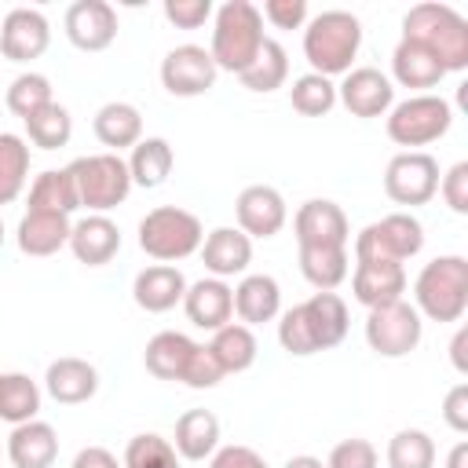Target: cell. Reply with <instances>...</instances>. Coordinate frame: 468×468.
<instances>
[{
    "instance_id": "obj_1",
    "label": "cell",
    "mask_w": 468,
    "mask_h": 468,
    "mask_svg": "<svg viewBox=\"0 0 468 468\" xmlns=\"http://www.w3.org/2000/svg\"><path fill=\"white\" fill-rule=\"evenodd\" d=\"M278 318H282L278 322V344L296 358L336 347L351 325V314H347V303L340 292H314L303 303L282 311Z\"/></svg>"
},
{
    "instance_id": "obj_2",
    "label": "cell",
    "mask_w": 468,
    "mask_h": 468,
    "mask_svg": "<svg viewBox=\"0 0 468 468\" xmlns=\"http://www.w3.org/2000/svg\"><path fill=\"white\" fill-rule=\"evenodd\" d=\"M402 40H413L424 51H431L446 73L468 69V18L450 4H413L402 15Z\"/></svg>"
},
{
    "instance_id": "obj_3",
    "label": "cell",
    "mask_w": 468,
    "mask_h": 468,
    "mask_svg": "<svg viewBox=\"0 0 468 468\" xmlns=\"http://www.w3.org/2000/svg\"><path fill=\"white\" fill-rule=\"evenodd\" d=\"M362 48V22L351 11H322L314 18H307L303 26V58L311 62V73L322 77H340L351 69V62L358 58Z\"/></svg>"
},
{
    "instance_id": "obj_4",
    "label": "cell",
    "mask_w": 468,
    "mask_h": 468,
    "mask_svg": "<svg viewBox=\"0 0 468 468\" xmlns=\"http://www.w3.org/2000/svg\"><path fill=\"white\" fill-rule=\"evenodd\" d=\"M267 33H263V15L256 4L249 0H227L212 11V44L208 55L216 62V69L227 73H241L256 51L263 48Z\"/></svg>"
},
{
    "instance_id": "obj_5",
    "label": "cell",
    "mask_w": 468,
    "mask_h": 468,
    "mask_svg": "<svg viewBox=\"0 0 468 468\" xmlns=\"http://www.w3.org/2000/svg\"><path fill=\"white\" fill-rule=\"evenodd\" d=\"M413 307L428 322H461L468 311V260L435 256L413 282Z\"/></svg>"
},
{
    "instance_id": "obj_6",
    "label": "cell",
    "mask_w": 468,
    "mask_h": 468,
    "mask_svg": "<svg viewBox=\"0 0 468 468\" xmlns=\"http://www.w3.org/2000/svg\"><path fill=\"white\" fill-rule=\"evenodd\" d=\"M205 241V227L179 205H157L139 219V249L157 263H179Z\"/></svg>"
},
{
    "instance_id": "obj_7",
    "label": "cell",
    "mask_w": 468,
    "mask_h": 468,
    "mask_svg": "<svg viewBox=\"0 0 468 468\" xmlns=\"http://www.w3.org/2000/svg\"><path fill=\"white\" fill-rule=\"evenodd\" d=\"M73 186H77V201L88 212L106 216L110 208L124 205L132 194V176H128V161L121 154H88L66 165Z\"/></svg>"
},
{
    "instance_id": "obj_8",
    "label": "cell",
    "mask_w": 468,
    "mask_h": 468,
    "mask_svg": "<svg viewBox=\"0 0 468 468\" xmlns=\"http://www.w3.org/2000/svg\"><path fill=\"white\" fill-rule=\"evenodd\" d=\"M450 124H453V106L431 91L410 95L388 110V139L406 150H420V146L442 139L450 132Z\"/></svg>"
},
{
    "instance_id": "obj_9",
    "label": "cell",
    "mask_w": 468,
    "mask_h": 468,
    "mask_svg": "<svg viewBox=\"0 0 468 468\" xmlns=\"http://www.w3.org/2000/svg\"><path fill=\"white\" fill-rule=\"evenodd\" d=\"M424 249V227L413 212H388L355 234V260L406 263Z\"/></svg>"
},
{
    "instance_id": "obj_10",
    "label": "cell",
    "mask_w": 468,
    "mask_h": 468,
    "mask_svg": "<svg viewBox=\"0 0 468 468\" xmlns=\"http://www.w3.org/2000/svg\"><path fill=\"white\" fill-rule=\"evenodd\" d=\"M420 336H424V318L410 300H395L366 314V344L380 358H406L410 351H417Z\"/></svg>"
},
{
    "instance_id": "obj_11",
    "label": "cell",
    "mask_w": 468,
    "mask_h": 468,
    "mask_svg": "<svg viewBox=\"0 0 468 468\" xmlns=\"http://www.w3.org/2000/svg\"><path fill=\"white\" fill-rule=\"evenodd\" d=\"M439 161L428 150H402L384 168V194L402 208H417L439 194Z\"/></svg>"
},
{
    "instance_id": "obj_12",
    "label": "cell",
    "mask_w": 468,
    "mask_h": 468,
    "mask_svg": "<svg viewBox=\"0 0 468 468\" xmlns=\"http://www.w3.org/2000/svg\"><path fill=\"white\" fill-rule=\"evenodd\" d=\"M216 62L201 44H179L161 58V84L176 99H197L216 88Z\"/></svg>"
},
{
    "instance_id": "obj_13",
    "label": "cell",
    "mask_w": 468,
    "mask_h": 468,
    "mask_svg": "<svg viewBox=\"0 0 468 468\" xmlns=\"http://www.w3.org/2000/svg\"><path fill=\"white\" fill-rule=\"evenodd\" d=\"M336 102H344L351 117H384L395 106V84L377 66H351L336 84Z\"/></svg>"
},
{
    "instance_id": "obj_14",
    "label": "cell",
    "mask_w": 468,
    "mask_h": 468,
    "mask_svg": "<svg viewBox=\"0 0 468 468\" xmlns=\"http://www.w3.org/2000/svg\"><path fill=\"white\" fill-rule=\"evenodd\" d=\"M234 216H238V230L245 238H274L285 219H289V208H285V197L278 186L271 183H252L238 194L234 201Z\"/></svg>"
},
{
    "instance_id": "obj_15",
    "label": "cell",
    "mask_w": 468,
    "mask_h": 468,
    "mask_svg": "<svg viewBox=\"0 0 468 468\" xmlns=\"http://www.w3.org/2000/svg\"><path fill=\"white\" fill-rule=\"evenodd\" d=\"M62 26L77 51H106L117 40V7L106 0H77L66 7Z\"/></svg>"
},
{
    "instance_id": "obj_16",
    "label": "cell",
    "mask_w": 468,
    "mask_h": 468,
    "mask_svg": "<svg viewBox=\"0 0 468 468\" xmlns=\"http://www.w3.org/2000/svg\"><path fill=\"white\" fill-rule=\"evenodd\" d=\"M51 26L37 7H11L0 22V55L11 62H33L48 51Z\"/></svg>"
},
{
    "instance_id": "obj_17",
    "label": "cell",
    "mask_w": 468,
    "mask_h": 468,
    "mask_svg": "<svg viewBox=\"0 0 468 468\" xmlns=\"http://www.w3.org/2000/svg\"><path fill=\"white\" fill-rule=\"evenodd\" d=\"M292 234H296V245H347L351 241V223H347V216L336 201L311 197L296 208Z\"/></svg>"
},
{
    "instance_id": "obj_18",
    "label": "cell",
    "mask_w": 468,
    "mask_h": 468,
    "mask_svg": "<svg viewBox=\"0 0 468 468\" xmlns=\"http://www.w3.org/2000/svg\"><path fill=\"white\" fill-rule=\"evenodd\" d=\"M351 292L366 311L395 303L406 292V267L402 263H388V260H355Z\"/></svg>"
},
{
    "instance_id": "obj_19",
    "label": "cell",
    "mask_w": 468,
    "mask_h": 468,
    "mask_svg": "<svg viewBox=\"0 0 468 468\" xmlns=\"http://www.w3.org/2000/svg\"><path fill=\"white\" fill-rule=\"evenodd\" d=\"M186 278L176 263H150L135 274L132 282V300L135 307H143L146 314H165L172 311L176 303H183V292H186Z\"/></svg>"
},
{
    "instance_id": "obj_20",
    "label": "cell",
    "mask_w": 468,
    "mask_h": 468,
    "mask_svg": "<svg viewBox=\"0 0 468 468\" xmlns=\"http://www.w3.org/2000/svg\"><path fill=\"white\" fill-rule=\"evenodd\" d=\"M183 311L197 329L216 333L234 318V289L223 278H197L183 292Z\"/></svg>"
},
{
    "instance_id": "obj_21",
    "label": "cell",
    "mask_w": 468,
    "mask_h": 468,
    "mask_svg": "<svg viewBox=\"0 0 468 468\" xmlns=\"http://www.w3.org/2000/svg\"><path fill=\"white\" fill-rule=\"evenodd\" d=\"M69 252L84 267H106L121 252V227L110 216L88 212L84 219L73 223L69 230Z\"/></svg>"
},
{
    "instance_id": "obj_22",
    "label": "cell",
    "mask_w": 468,
    "mask_h": 468,
    "mask_svg": "<svg viewBox=\"0 0 468 468\" xmlns=\"http://www.w3.org/2000/svg\"><path fill=\"white\" fill-rule=\"evenodd\" d=\"M201 263L208 271V278H234L245 274L252 263V238H245L238 227H216L205 234L201 241Z\"/></svg>"
},
{
    "instance_id": "obj_23",
    "label": "cell",
    "mask_w": 468,
    "mask_h": 468,
    "mask_svg": "<svg viewBox=\"0 0 468 468\" xmlns=\"http://www.w3.org/2000/svg\"><path fill=\"white\" fill-rule=\"evenodd\" d=\"M44 391L58 402V406H80L88 399H95L99 391V369L88 358L77 355H62L48 366L44 373Z\"/></svg>"
},
{
    "instance_id": "obj_24",
    "label": "cell",
    "mask_w": 468,
    "mask_h": 468,
    "mask_svg": "<svg viewBox=\"0 0 468 468\" xmlns=\"http://www.w3.org/2000/svg\"><path fill=\"white\" fill-rule=\"evenodd\" d=\"M58 457V431L48 420L15 424L7 435V461L15 468H51Z\"/></svg>"
},
{
    "instance_id": "obj_25",
    "label": "cell",
    "mask_w": 468,
    "mask_h": 468,
    "mask_svg": "<svg viewBox=\"0 0 468 468\" xmlns=\"http://www.w3.org/2000/svg\"><path fill=\"white\" fill-rule=\"evenodd\" d=\"M234 314L241 325H263L282 314V285L271 274H241L234 285Z\"/></svg>"
},
{
    "instance_id": "obj_26",
    "label": "cell",
    "mask_w": 468,
    "mask_h": 468,
    "mask_svg": "<svg viewBox=\"0 0 468 468\" xmlns=\"http://www.w3.org/2000/svg\"><path fill=\"white\" fill-rule=\"evenodd\" d=\"M91 132L95 139L106 146V154H121V150H132L139 139H143V113L124 102V99H113V102H102L91 117Z\"/></svg>"
},
{
    "instance_id": "obj_27",
    "label": "cell",
    "mask_w": 468,
    "mask_h": 468,
    "mask_svg": "<svg viewBox=\"0 0 468 468\" xmlns=\"http://www.w3.org/2000/svg\"><path fill=\"white\" fill-rule=\"evenodd\" d=\"M69 216H58V212H26L18 219V230H15V241L26 256H55L58 249L69 245Z\"/></svg>"
},
{
    "instance_id": "obj_28",
    "label": "cell",
    "mask_w": 468,
    "mask_h": 468,
    "mask_svg": "<svg viewBox=\"0 0 468 468\" xmlns=\"http://www.w3.org/2000/svg\"><path fill=\"white\" fill-rule=\"evenodd\" d=\"M172 446L183 461H208L219 450V417L212 410H186L176 420Z\"/></svg>"
},
{
    "instance_id": "obj_29",
    "label": "cell",
    "mask_w": 468,
    "mask_h": 468,
    "mask_svg": "<svg viewBox=\"0 0 468 468\" xmlns=\"http://www.w3.org/2000/svg\"><path fill=\"white\" fill-rule=\"evenodd\" d=\"M391 77L402 84V88H413L417 95H424L428 88H435L446 69L439 66V58L431 51H424L420 44L413 40H399L395 51H391Z\"/></svg>"
},
{
    "instance_id": "obj_30",
    "label": "cell",
    "mask_w": 468,
    "mask_h": 468,
    "mask_svg": "<svg viewBox=\"0 0 468 468\" xmlns=\"http://www.w3.org/2000/svg\"><path fill=\"white\" fill-rule=\"evenodd\" d=\"M172 165H176V154H172V143L161 139V135H146L132 146V157H128V176H132V186H143V190H157L168 183L172 176Z\"/></svg>"
},
{
    "instance_id": "obj_31",
    "label": "cell",
    "mask_w": 468,
    "mask_h": 468,
    "mask_svg": "<svg viewBox=\"0 0 468 468\" xmlns=\"http://www.w3.org/2000/svg\"><path fill=\"white\" fill-rule=\"evenodd\" d=\"M194 340L186 333H176V329H161L146 340V351H143V362H146V373H154L157 380H183V369L194 355Z\"/></svg>"
},
{
    "instance_id": "obj_32",
    "label": "cell",
    "mask_w": 468,
    "mask_h": 468,
    "mask_svg": "<svg viewBox=\"0 0 468 468\" xmlns=\"http://www.w3.org/2000/svg\"><path fill=\"white\" fill-rule=\"evenodd\" d=\"M300 274L318 292H333L351 274L347 245H300Z\"/></svg>"
},
{
    "instance_id": "obj_33",
    "label": "cell",
    "mask_w": 468,
    "mask_h": 468,
    "mask_svg": "<svg viewBox=\"0 0 468 468\" xmlns=\"http://www.w3.org/2000/svg\"><path fill=\"white\" fill-rule=\"evenodd\" d=\"M208 351H212V358L219 362V369H223V377H227V373H245V369L256 362L260 344H256V333H252L249 325L227 322L223 329L212 333Z\"/></svg>"
},
{
    "instance_id": "obj_34",
    "label": "cell",
    "mask_w": 468,
    "mask_h": 468,
    "mask_svg": "<svg viewBox=\"0 0 468 468\" xmlns=\"http://www.w3.org/2000/svg\"><path fill=\"white\" fill-rule=\"evenodd\" d=\"M80 208L77 201V186L69 179L66 168H44L33 183H29V208L26 212H58V216H73Z\"/></svg>"
},
{
    "instance_id": "obj_35",
    "label": "cell",
    "mask_w": 468,
    "mask_h": 468,
    "mask_svg": "<svg viewBox=\"0 0 468 468\" xmlns=\"http://www.w3.org/2000/svg\"><path fill=\"white\" fill-rule=\"evenodd\" d=\"M241 88L256 91V95H267V91H278L285 80H289V55L278 40H263V48L256 51V58L238 73Z\"/></svg>"
},
{
    "instance_id": "obj_36",
    "label": "cell",
    "mask_w": 468,
    "mask_h": 468,
    "mask_svg": "<svg viewBox=\"0 0 468 468\" xmlns=\"http://www.w3.org/2000/svg\"><path fill=\"white\" fill-rule=\"evenodd\" d=\"M37 413H40L37 380L26 377V373H4V380H0V420H7L15 428V424H26V420H37Z\"/></svg>"
},
{
    "instance_id": "obj_37",
    "label": "cell",
    "mask_w": 468,
    "mask_h": 468,
    "mask_svg": "<svg viewBox=\"0 0 468 468\" xmlns=\"http://www.w3.org/2000/svg\"><path fill=\"white\" fill-rule=\"evenodd\" d=\"M29 183V146L15 132H0V205H11Z\"/></svg>"
},
{
    "instance_id": "obj_38",
    "label": "cell",
    "mask_w": 468,
    "mask_h": 468,
    "mask_svg": "<svg viewBox=\"0 0 468 468\" xmlns=\"http://www.w3.org/2000/svg\"><path fill=\"white\" fill-rule=\"evenodd\" d=\"M22 124H26L29 143L40 146V150H58V146H66L69 135H73V117H69V110H66L62 102H48L44 110H37V113L26 117Z\"/></svg>"
},
{
    "instance_id": "obj_39",
    "label": "cell",
    "mask_w": 468,
    "mask_h": 468,
    "mask_svg": "<svg viewBox=\"0 0 468 468\" xmlns=\"http://www.w3.org/2000/svg\"><path fill=\"white\" fill-rule=\"evenodd\" d=\"M388 468H435V439L420 428H399L388 439Z\"/></svg>"
},
{
    "instance_id": "obj_40",
    "label": "cell",
    "mask_w": 468,
    "mask_h": 468,
    "mask_svg": "<svg viewBox=\"0 0 468 468\" xmlns=\"http://www.w3.org/2000/svg\"><path fill=\"white\" fill-rule=\"evenodd\" d=\"M48 102H55V95H51V80L44 77V73H37V69H26V73H18L11 84H7V95H4V106L15 113V117H33L37 110H44Z\"/></svg>"
},
{
    "instance_id": "obj_41",
    "label": "cell",
    "mask_w": 468,
    "mask_h": 468,
    "mask_svg": "<svg viewBox=\"0 0 468 468\" xmlns=\"http://www.w3.org/2000/svg\"><path fill=\"white\" fill-rule=\"evenodd\" d=\"M179 461H183V457L176 453L172 439H165V435H157V431L132 435L128 446H124V457H121L124 468H183Z\"/></svg>"
},
{
    "instance_id": "obj_42",
    "label": "cell",
    "mask_w": 468,
    "mask_h": 468,
    "mask_svg": "<svg viewBox=\"0 0 468 468\" xmlns=\"http://www.w3.org/2000/svg\"><path fill=\"white\" fill-rule=\"evenodd\" d=\"M289 102L303 117H325L336 106V84L329 77H322V73H303V77L292 80Z\"/></svg>"
},
{
    "instance_id": "obj_43",
    "label": "cell",
    "mask_w": 468,
    "mask_h": 468,
    "mask_svg": "<svg viewBox=\"0 0 468 468\" xmlns=\"http://www.w3.org/2000/svg\"><path fill=\"white\" fill-rule=\"evenodd\" d=\"M377 464L380 453L369 439H340L325 457V468H377Z\"/></svg>"
},
{
    "instance_id": "obj_44",
    "label": "cell",
    "mask_w": 468,
    "mask_h": 468,
    "mask_svg": "<svg viewBox=\"0 0 468 468\" xmlns=\"http://www.w3.org/2000/svg\"><path fill=\"white\" fill-rule=\"evenodd\" d=\"M219 380H223L219 362L212 358L208 344H197L194 355H190V362H186V369H183V380H179V384H186V388H194V391H208V388H216Z\"/></svg>"
},
{
    "instance_id": "obj_45",
    "label": "cell",
    "mask_w": 468,
    "mask_h": 468,
    "mask_svg": "<svg viewBox=\"0 0 468 468\" xmlns=\"http://www.w3.org/2000/svg\"><path fill=\"white\" fill-rule=\"evenodd\" d=\"M161 11L176 29H201L216 7H212V0H165Z\"/></svg>"
},
{
    "instance_id": "obj_46",
    "label": "cell",
    "mask_w": 468,
    "mask_h": 468,
    "mask_svg": "<svg viewBox=\"0 0 468 468\" xmlns=\"http://www.w3.org/2000/svg\"><path fill=\"white\" fill-rule=\"evenodd\" d=\"M439 194L450 205V212L468 216V161H457L439 176Z\"/></svg>"
},
{
    "instance_id": "obj_47",
    "label": "cell",
    "mask_w": 468,
    "mask_h": 468,
    "mask_svg": "<svg viewBox=\"0 0 468 468\" xmlns=\"http://www.w3.org/2000/svg\"><path fill=\"white\" fill-rule=\"evenodd\" d=\"M260 15L274 29H303L307 26V0H263Z\"/></svg>"
},
{
    "instance_id": "obj_48",
    "label": "cell",
    "mask_w": 468,
    "mask_h": 468,
    "mask_svg": "<svg viewBox=\"0 0 468 468\" xmlns=\"http://www.w3.org/2000/svg\"><path fill=\"white\" fill-rule=\"evenodd\" d=\"M208 468H271V464H267L263 453H256L252 446L230 442V446H219V450L208 457Z\"/></svg>"
},
{
    "instance_id": "obj_49",
    "label": "cell",
    "mask_w": 468,
    "mask_h": 468,
    "mask_svg": "<svg viewBox=\"0 0 468 468\" xmlns=\"http://www.w3.org/2000/svg\"><path fill=\"white\" fill-rule=\"evenodd\" d=\"M442 420H446L457 435L468 431V384H464V380L446 391V399H442Z\"/></svg>"
},
{
    "instance_id": "obj_50",
    "label": "cell",
    "mask_w": 468,
    "mask_h": 468,
    "mask_svg": "<svg viewBox=\"0 0 468 468\" xmlns=\"http://www.w3.org/2000/svg\"><path fill=\"white\" fill-rule=\"evenodd\" d=\"M69 468H124V464L106 446H84V450H77V457H73Z\"/></svg>"
},
{
    "instance_id": "obj_51",
    "label": "cell",
    "mask_w": 468,
    "mask_h": 468,
    "mask_svg": "<svg viewBox=\"0 0 468 468\" xmlns=\"http://www.w3.org/2000/svg\"><path fill=\"white\" fill-rule=\"evenodd\" d=\"M464 347H468V329L461 325L457 333H453V340H450V362H453V369L464 377L468 373V358H464Z\"/></svg>"
},
{
    "instance_id": "obj_52",
    "label": "cell",
    "mask_w": 468,
    "mask_h": 468,
    "mask_svg": "<svg viewBox=\"0 0 468 468\" xmlns=\"http://www.w3.org/2000/svg\"><path fill=\"white\" fill-rule=\"evenodd\" d=\"M446 468H468V442H453V450L446 453Z\"/></svg>"
},
{
    "instance_id": "obj_53",
    "label": "cell",
    "mask_w": 468,
    "mask_h": 468,
    "mask_svg": "<svg viewBox=\"0 0 468 468\" xmlns=\"http://www.w3.org/2000/svg\"><path fill=\"white\" fill-rule=\"evenodd\" d=\"M282 468H325V461H318V457H311V453H296V457H289Z\"/></svg>"
},
{
    "instance_id": "obj_54",
    "label": "cell",
    "mask_w": 468,
    "mask_h": 468,
    "mask_svg": "<svg viewBox=\"0 0 468 468\" xmlns=\"http://www.w3.org/2000/svg\"><path fill=\"white\" fill-rule=\"evenodd\" d=\"M0 245H4V219H0Z\"/></svg>"
},
{
    "instance_id": "obj_55",
    "label": "cell",
    "mask_w": 468,
    "mask_h": 468,
    "mask_svg": "<svg viewBox=\"0 0 468 468\" xmlns=\"http://www.w3.org/2000/svg\"><path fill=\"white\" fill-rule=\"evenodd\" d=\"M0 380H4V373H0Z\"/></svg>"
}]
</instances>
